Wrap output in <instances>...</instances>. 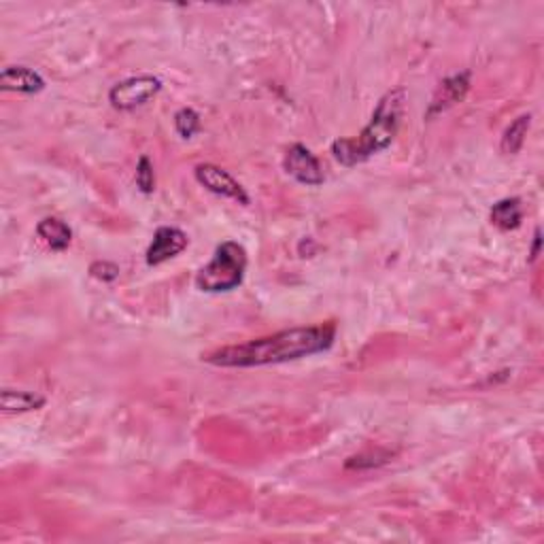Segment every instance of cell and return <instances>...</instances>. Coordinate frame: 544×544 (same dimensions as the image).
<instances>
[{"label":"cell","mask_w":544,"mask_h":544,"mask_svg":"<svg viewBox=\"0 0 544 544\" xmlns=\"http://www.w3.org/2000/svg\"><path fill=\"white\" fill-rule=\"evenodd\" d=\"M336 341V324L303 326L281 330L277 334L253 338V341L230 345L218 351H211L203 359L211 366L219 368H257L274 366V364H287L295 359L317 356L332 349Z\"/></svg>","instance_id":"cell-1"},{"label":"cell","mask_w":544,"mask_h":544,"mask_svg":"<svg viewBox=\"0 0 544 544\" xmlns=\"http://www.w3.org/2000/svg\"><path fill=\"white\" fill-rule=\"evenodd\" d=\"M406 104V92L402 88H395L387 92L377 103L371 121L356 139H336L332 142V156L342 166L351 168L357 164L371 160L372 156L381 153L392 145L398 136L400 124H402Z\"/></svg>","instance_id":"cell-2"},{"label":"cell","mask_w":544,"mask_h":544,"mask_svg":"<svg viewBox=\"0 0 544 544\" xmlns=\"http://www.w3.org/2000/svg\"><path fill=\"white\" fill-rule=\"evenodd\" d=\"M247 271V251L236 241H226L215 249L213 260L196 274V287L207 294L232 292L242 283Z\"/></svg>","instance_id":"cell-3"},{"label":"cell","mask_w":544,"mask_h":544,"mask_svg":"<svg viewBox=\"0 0 544 544\" xmlns=\"http://www.w3.org/2000/svg\"><path fill=\"white\" fill-rule=\"evenodd\" d=\"M162 92V81L153 75H136L115 83L109 89L111 107L118 111H132L142 107Z\"/></svg>","instance_id":"cell-4"},{"label":"cell","mask_w":544,"mask_h":544,"mask_svg":"<svg viewBox=\"0 0 544 544\" xmlns=\"http://www.w3.org/2000/svg\"><path fill=\"white\" fill-rule=\"evenodd\" d=\"M194 177H196L200 186L209 189V192L215 194V196L228 198L232 203L242 204V207H247V204L251 203L247 189L242 188L241 183L226 171V168L218 166V164H209V162L198 164V166L194 168Z\"/></svg>","instance_id":"cell-5"},{"label":"cell","mask_w":544,"mask_h":544,"mask_svg":"<svg viewBox=\"0 0 544 544\" xmlns=\"http://www.w3.org/2000/svg\"><path fill=\"white\" fill-rule=\"evenodd\" d=\"M283 168L289 177L309 188H319L326 181L321 162L303 142H294L283 157Z\"/></svg>","instance_id":"cell-6"},{"label":"cell","mask_w":544,"mask_h":544,"mask_svg":"<svg viewBox=\"0 0 544 544\" xmlns=\"http://www.w3.org/2000/svg\"><path fill=\"white\" fill-rule=\"evenodd\" d=\"M470 77H472L470 75V71H462L456 73V75L442 79L441 86L436 88L434 96H432V103L430 107H427L425 118L432 119L434 115L445 113V111L456 107L457 103H462L470 89Z\"/></svg>","instance_id":"cell-7"},{"label":"cell","mask_w":544,"mask_h":544,"mask_svg":"<svg viewBox=\"0 0 544 544\" xmlns=\"http://www.w3.org/2000/svg\"><path fill=\"white\" fill-rule=\"evenodd\" d=\"M188 242L189 239L183 230L172 228V226H162V228H157L156 234H153L145 260L149 266H160V264L172 260L179 253L186 251Z\"/></svg>","instance_id":"cell-8"},{"label":"cell","mask_w":544,"mask_h":544,"mask_svg":"<svg viewBox=\"0 0 544 544\" xmlns=\"http://www.w3.org/2000/svg\"><path fill=\"white\" fill-rule=\"evenodd\" d=\"M0 88L4 92L39 94L45 89V79L30 66H4L0 73Z\"/></svg>","instance_id":"cell-9"},{"label":"cell","mask_w":544,"mask_h":544,"mask_svg":"<svg viewBox=\"0 0 544 544\" xmlns=\"http://www.w3.org/2000/svg\"><path fill=\"white\" fill-rule=\"evenodd\" d=\"M45 406V398L41 394L24 392V389H3L0 392V409L4 413H30Z\"/></svg>","instance_id":"cell-10"},{"label":"cell","mask_w":544,"mask_h":544,"mask_svg":"<svg viewBox=\"0 0 544 544\" xmlns=\"http://www.w3.org/2000/svg\"><path fill=\"white\" fill-rule=\"evenodd\" d=\"M36 234H39V239H43L45 245L54 251L68 249V245H71L73 241V230L68 228L66 221L57 218L41 219L39 226H36Z\"/></svg>","instance_id":"cell-11"},{"label":"cell","mask_w":544,"mask_h":544,"mask_svg":"<svg viewBox=\"0 0 544 544\" xmlns=\"http://www.w3.org/2000/svg\"><path fill=\"white\" fill-rule=\"evenodd\" d=\"M523 221V204L519 198H502L491 207V224L495 228L510 232L517 230Z\"/></svg>","instance_id":"cell-12"},{"label":"cell","mask_w":544,"mask_h":544,"mask_svg":"<svg viewBox=\"0 0 544 544\" xmlns=\"http://www.w3.org/2000/svg\"><path fill=\"white\" fill-rule=\"evenodd\" d=\"M530 126H532V115L523 113L515 121H512L509 128L504 130V136H502L500 147H502V151L506 153V156H515V153L521 151L523 142H525L527 132H530Z\"/></svg>","instance_id":"cell-13"},{"label":"cell","mask_w":544,"mask_h":544,"mask_svg":"<svg viewBox=\"0 0 544 544\" xmlns=\"http://www.w3.org/2000/svg\"><path fill=\"white\" fill-rule=\"evenodd\" d=\"M200 115L192 107H183L174 113V130L181 139H192L200 132Z\"/></svg>","instance_id":"cell-14"},{"label":"cell","mask_w":544,"mask_h":544,"mask_svg":"<svg viewBox=\"0 0 544 544\" xmlns=\"http://www.w3.org/2000/svg\"><path fill=\"white\" fill-rule=\"evenodd\" d=\"M136 186L142 194H153V189H156V172H153V164L147 156H141L139 164H136Z\"/></svg>","instance_id":"cell-15"},{"label":"cell","mask_w":544,"mask_h":544,"mask_svg":"<svg viewBox=\"0 0 544 544\" xmlns=\"http://www.w3.org/2000/svg\"><path fill=\"white\" fill-rule=\"evenodd\" d=\"M89 274L103 283H113L115 279L119 277V266L109 260H98V262H92V266H89Z\"/></svg>","instance_id":"cell-16"},{"label":"cell","mask_w":544,"mask_h":544,"mask_svg":"<svg viewBox=\"0 0 544 544\" xmlns=\"http://www.w3.org/2000/svg\"><path fill=\"white\" fill-rule=\"evenodd\" d=\"M389 459V453H366V456H357V457H351L347 462V468L349 470H364V468H377L381 466V464H385Z\"/></svg>","instance_id":"cell-17"},{"label":"cell","mask_w":544,"mask_h":544,"mask_svg":"<svg viewBox=\"0 0 544 544\" xmlns=\"http://www.w3.org/2000/svg\"><path fill=\"white\" fill-rule=\"evenodd\" d=\"M540 245H542V239H540V228H538L536 232H533V247L530 253V262H533L538 257V253H540Z\"/></svg>","instance_id":"cell-18"}]
</instances>
